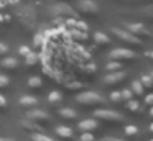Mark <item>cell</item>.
Returning <instances> with one entry per match:
<instances>
[{"mask_svg": "<svg viewBox=\"0 0 153 141\" xmlns=\"http://www.w3.org/2000/svg\"><path fill=\"white\" fill-rule=\"evenodd\" d=\"M50 13L56 18H77V12L73 8L71 5H66V3H54L51 5Z\"/></svg>", "mask_w": 153, "mask_h": 141, "instance_id": "obj_1", "label": "cell"}, {"mask_svg": "<svg viewBox=\"0 0 153 141\" xmlns=\"http://www.w3.org/2000/svg\"><path fill=\"white\" fill-rule=\"evenodd\" d=\"M77 103L81 105H99V103H105V98L100 97L97 92H91V90H84L81 94L76 95Z\"/></svg>", "mask_w": 153, "mask_h": 141, "instance_id": "obj_2", "label": "cell"}, {"mask_svg": "<svg viewBox=\"0 0 153 141\" xmlns=\"http://www.w3.org/2000/svg\"><path fill=\"white\" fill-rule=\"evenodd\" d=\"M18 16H20V23L25 28H33L36 21V10L30 5L22 7V10H18Z\"/></svg>", "mask_w": 153, "mask_h": 141, "instance_id": "obj_3", "label": "cell"}, {"mask_svg": "<svg viewBox=\"0 0 153 141\" xmlns=\"http://www.w3.org/2000/svg\"><path fill=\"white\" fill-rule=\"evenodd\" d=\"M74 10L77 12V15H97L99 13V7L92 0H77Z\"/></svg>", "mask_w": 153, "mask_h": 141, "instance_id": "obj_4", "label": "cell"}, {"mask_svg": "<svg viewBox=\"0 0 153 141\" xmlns=\"http://www.w3.org/2000/svg\"><path fill=\"white\" fill-rule=\"evenodd\" d=\"M94 117L96 118H100V120H107V121H122L123 117L122 113L115 110H109V108H102V110H96L94 111Z\"/></svg>", "mask_w": 153, "mask_h": 141, "instance_id": "obj_5", "label": "cell"}, {"mask_svg": "<svg viewBox=\"0 0 153 141\" xmlns=\"http://www.w3.org/2000/svg\"><path fill=\"white\" fill-rule=\"evenodd\" d=\"M125 28H127V31H130L132 35H135L137 38H140V39L150 38V36H152V33H150L142 23H125Z\"/></svg>", "mask_w": 153, "mask_h": 141, "instance_id": "obj_6", "label": "cell"}, {"mask_svg": "<svg viewBox=\"0 0 153 141\" xmlns=\"http://www.w3.org/2000/svg\"><path fill=\"white\" fill-rule=\"evenodd\" d=\"M109 58L114 59V61H125V59H127V61H130V59H135L137 54L132 51V49H122V48H119V49L110 51Z\"/></svg>", "mask_w": 153, "mask_h": 141, "instance_id": "obj_7", "label": "cell"}, {"mask_svg": "<svg viewBox=\"0 0 153 141\" xmlns=\"http://www.w3.org/2000/svg\"><path fill=\"white\" fill-rule=\"evenodd\" d=\"M112 31H114V35H117L120 39H123V41H127V43H130V44H142V39L140 38H137L135 35H132L130 31H127V30H122V28H112Z\"/></svg>", "mask_w": 153, "mask_h": 141, "instance_id": "obj_8", "label": "cell"}, {"mask_svg": "<svg viewBox=\"0 0 153 141\" xmlns=\"http://www.w3.org/2000/svg\"><path fill=\"white\" fill-rule=\"evenodd\" d=\"M66 36L71 43H84L87 38H89V33L87 31H81V30L76 28H68L66 30Z\"/></svg>", "mask_w": 153, "mask_h": 141, "instance_id": "obj_9", "label": "cell"}, {"mask_svg": "<svg viewBox=\"0 0 153 141\" xmlns=\"http://www.w3.org/2000/svg\"><path fill=\"white\" fill-rule=\"evenodd\" d=\"M127 77V72L125 71H112L110 74H107L105 77H104V84L105 85H112V84H119V82H122L123 79Z\"/></svg>", "mask_w": 153, "mask_h": 141, "instance_id": "obj_10", "label": "cell"}, {"mask_svg": "<svg viewBox=\"0 0 153 141\" xmlns=\"http://www.w3.org/2000/svg\"><path fill=\"white\" fill-rule=\"evenodd\" d=\"M28 118H31V120L35 121H45V120H50V113L45 110H40V108H35V110H30L27 113Z\"/></svg>", "mask_w": 153, "mask_h": 141, "instance_id": "obj_11", "label": "cell"}, {"mask_svg": "<svg viewBox=\"0 0 153 141\" xmlns=\"http://www.w3.org/2000/svg\"><path fill=\"white\" fill-rule=\"evenodd\" d=\"M97 126H99V123H97V120H94V118H87V120H82L79 123V128L82 131H92V130H96Z\"/></svg>", "mask_w": 153, "mask_h": 141, "instance_id": "obj_12", "label": "cell"}, {"mask_svg": "<svg viewBox=\"0 0 153 141\" xmlns=\"http://www.w3.org/2000/svg\"><path fill=\"white\" fill-rule=\"evenodd\" d=\"M56 134L63 140H71L74 138V131L69 126H56Z\"/></svg>", "mask_w": 153, "mask_h": 141, "instance_id": "obj_13", "label": "cell"}, {"mask_svg": "<svg viewBox=\"0 0 153 141\" xmlns=\"http://www.w3.org/2000/svg\"><path fill=\"white\" fill-rule=\"evenodd\" d=\"M22 126H23L25 130H28V131H43V128H41L35 120H31V118L22 121Z\"/></svg>", "mask_w": 153, "mask_h": 141, "instance_id": "obj_14", "label": "cell"}, {"mask_svg": "<svg viewBox=\"0 0 153 141\" xmlns=\"http://www.w3.org/2000/svg\"><path fill=\"white\" fill-rule=\"evenodd\" d=\"M33 44H35V49H36V51H41V49L45 48V44H46V36H45V33H38V35H35Z\"/></svg>", "mask_w": 153, "mask_h": 141, "instance_id": "obj_15", "label": "cell"}, {"mask_svg": "<svg viewBox=\"0 0 153 141\" xmlns=\"http://www.w3.org/2000/svg\"><path fill=\"white\" fill-rule=\"evenodd\" d=\"M38 103V98L33 97V95H22L20 97V105L23 107H35Z\"/></svg>", "mask_w": 153, "mask_h": 141, "instance_id": "obj_16", "label": "cell"}, {"mask_svg": "<svg viewBox=\"0 0 153 141\" xmlns=\"http://www.w3.org/2000/svg\"><path fill=\"white\" fill-rule=\"evenodd\" d=\"M94 41H96L97 44H100V46H105V44H109V43H110V38L105 35V33L97 31L96 35H94Z\"/></svg>", "mask_w": 153, "mask_h": 141, "instance_id": "obj_17", "label": "cell"}, {"mask_svg": "<svg viewBox=\"0 0 153 141\" xmlns=\"http://www.w3.org/2000/svg\"><path fill=\"white\" fill-rule=\"evenodd\" d=\"M25 59H27V64L28 66H35L40 62V52L38 51H30L27 56H25Z\"/></svg>", "mask_w": 153, "mask_h": 141, "instance_id": "obj_18", "label": "cell"}, {"mask_svg": "<svg viewBox=\"0 0 153 141\" xmlns=\"http://www.w3.org/2000/svg\"><path fill=\"white\" fill-rule=\"evenodd\" d=\"M31 141H54V140L50 138L48 134H45L43 131H33L31 133Z\"/></svg>", "mask_w": 153, "mask_h": 141, "instance_id": "obj_19", "label": "cell"}, {"mask_svg": "<svg viewBox=\"0 0 153 141\" xmlns=\"http://www.w3.org/2000/svg\"><path fill=\"white\" fill-rule=\"evenodd\" d=\"M58 113H59L61 117H64V118H76L77 117V111L73 110V108H69V107L59 108V110H58Z\"/></svg>", "mask_w": 153, "mask_h": 141, "instance_id": "obj_20", "label": "cell"}, {"mask_svg": "<svg viewBox=\"0 0 153 141\" xmlns=\"http://www.w3.org/2000/svg\"><path fill=\"white\" fill-rule=\"evenodd\" d=\"M2 66L5 69H15L18 66V61H17V58H4L2 59Z\"/></svg>", "mask_w": 153, "mask_h": 141, "instance_id": "obj_21", "label": "cell"}, {"mask_svg": "<svg viewBox=\"0 0 153 141\" xmlns=\"http://www.w3.org/2000/svg\"><path fill=\"white\" fill-rule=\"evenodd\" d=\"M63 100V95H61V92L58 90H53L48 94V102H51V103H58V102Z\"/></svg>", "mask_w": 153, "mask_h": 141, "instance_id": "obj_22", "label": "cell"}, {"mask_svg": "<svg viewBox=\"0 0 153 141\" xmlns=\"http://www.w3.org/2000/svg\"><path fill=\"white\" fill-rule=\"evenodd\" d=\"M143 89H145V87L142 85V82H140V80H133L132 82V89H130V90H132L135 95H142L143 94Z\"/></svg>", "mask_w": 153, "mask_h": 141, "instance_id": "obj_23", "label": "cell"}, {"mask_svg": "<svg viewBox=\"0 0 153 141\" xmlns=\"http://www.w3.org/2000/svg\"><path fill=\"white\" fill-rule=\"evenodd\" d=\"M28 85H30L31 89H40L41 85H43V82H41L40 77H36V75H31V77L28 79Z\"/></svg>", "mask_w": 153, "mask_h": 141, "instance_id": "obj_24", "label": "cell"}, {"mask_svg": "<svg viewBox=\"0 0 153 141\" xmlns=\"http://www.w3.org/2000/svg\"><path fill=\"white\" fill-rule=\"evenodd\" d=\"M127 108H128L130 111H140V110H142V107H140V102L133 100V98L127 100Z\"/></svg>", "mask_w": 153, "mask_h": 141, "instance_id": "obj_25", "label": "cell"}, {"mask_svg": "<svg viewBox=\"0 0 153 141\" xmlns=\"http://www.w3.org/2000/svg\"><path fill=\"white\" fill-rule=\"evenodd\" d=\"M105 69H107V71H110V72H112V71H119V69H122V64H120V61H114V59H112V61L105 66Z\"/></svg>", "mask_w": 153, "mask_h": 141, "instance_id": "obj_26", "label": "cell"}, {"mask_svg": "<svg viewBox=\"0 0 153 141\" xmlns=\"http://www.w3.org/2000/svg\"><path fill=\"white\" fill-rule=\"evenodd\" d=\"M140 82H142V85H143V87H153V77H152V75H143V77L142 79H140Z\"/></svg>", "mask_w": 153, "mask_h": 141, "instance_id": "obj_27", "label": "cell"}, {"mask_svg": "<svg viewBox=\"0 0 153 141\" xmlns=\"http://www.w3.org/2000/svg\"><path fill=\"white\" fill-rule=\"evenodd\" d=\"M73 28L81 30V31H89V26H87V23L81 21V20H76V21H74V26H73Z\"/></svg>", "mask_w": 153, "mask_h": 141, "instance_id": "obj_28", "label": "cell"}, {"mask_svg": "<svg viewBox=\"0 0 153 141\" xmlns=\"http://www.w3.org/2000/svg\"><path fill=\"white\" fill-rule=\"evenodd\" d=\"M137 133H138V128H137V126H133V125L125 126V134H128V136H135Z\"/></svg>", "mask_w": 153, "mask_h": 141, "instance_id": "obj_29", "label": "cell"}, {"mask_svg": "<svg viewBox=\"0 0 153 141\" xmlns=\"http://www.w3.org/2000/svg\"><path fill=\"white\" fill-rule=\"evenodd\" d=\"M8 85H10V79H8L7 75L0 74V89H4V87H8Z\"/></svg>", "mask_w": 153, "mask_h": 141, "instance_id": "obj_30", "label": "cell"}, {"mask_svg": "<svg viewBox=\"0 0 153 141\" xmlns=\"http://www.w3.org/2000/svg\"><path fill=\"white\" fill-rule=\"evenodd\" d=\"M66 87L69 90H77V89H82V84L81 82H66Z\"/></svg>", "mask_w": 153, "mask_h": 141, "instance_id": "obj_31", "label": "cell"}, {"mask_svg": "<svg viewBox=\"0 0 153 141\" xmlns=\"http://www.w3.org/2000/svg\"><path fill=\"white\" fill-rule=\"evenodd\" d=\"M82 69H84L86 72H89V74H94V71H96V66H94L92 62L87 61V64H84V66H82Z\"/></svg>", "mask_w": 153, "mask_h": 141, "instance_id": "obj_32", "label": "cell"}, {"mask_svg": "<svg viewBox=\"0 0 153 141\" xmlns=\"http://www.w3.org/2000/svg\"><path fill=\"white\" fill-rule=\"evenodd\" d=\"M120 95H122V98H125V100H130V98L133 97V92L130 90V89H125V90L120 92Z\"/></svg>", "mask_w": 153, "mask_h": 141, "instance_id": "obj_33", "label": "cell"}, {"mask_svg": "<svg viewBox=\"0 0 153 141\" xmlns=\"http://www.w3.org/2000/svg\"><path fill=\"white\" fill-rule=\"evenodd\" d=\"M81 141H94V136L91 134V131H84L81 134Z\"/></svg>", "mask_w": 153, "mask_h": 141, "instance_id": "obj_34", "label": "cell"}, {"mask_svg": "<svg viewBox=\"0 0 153 141\" xmlns=\"http://www.w3.org/2000/svg\"><path fill=\"white\" fill-rule=\"evenodd\" d=\"M109 97H110V100H112V102H120V100H122V95H120V92H112Z\"/></svg>", "mask_w": 153, "mask_h": 141, "instance_id": "obj_35", "label": "cell"}, {"mask_svg": "<svg viewBox=\"0 0 153 141\" xmlns=\"http://www.w3.org/2000/svg\"><path fill=\"white\" fill-rule=\"evenodd\" d=\"M30 51H31V49L28 48V46H20V48H18V54H20V56H23V58H25V56H27Z\"/></svg>", "mask_w": 153, "mask_h": 141, "instance_id": "obj_36", "label": "cell"}, {"mask_svg": "<svg viewBox=\"0 0 153 141\" xmlns=\"http://www.w3.org/2000/svg\"><path fill=\"white\" fill-rule=\"evenodd\" d=\"M8 52V44H5V43L0 41V56H4Z\"/></svg>", "mask_w": 153, "mask_h": 141, "instance_id": "obj_37", "label": "cell"}, {"mask_svg": "<svg viewBox=\"0 0 153 141\" xmlns=\"http://www.w3.org/2000/svg\"><path fill=\"white\" fill-rule=\"evenodd\" d=\"M145 102H146V105H152L153 103V94H148L145 97Z\"/></svg>", "mask_w": 153, "mask_h": 141, "instance_id": "obj_38", "label": "cell"}, {"mask_svg": "<svg viewBox=\"0 0 153 141\" xmlns=\"http://www.w3.org/2000/svg\"><path fill=\"white\" fill-rule=\"evenodd\" d=\"M0 107H2V108H4V107H7V98H5L2 94H0Z\"/></svg>", "mask_w": 153, "mask_h": 141, "instance_id": "obj_39", "label": "cell"}, {"mask_svg": "<svg viewBox=\"0 0 153 141\" xmlns=\"http://www.w3.org/2000/svg\"><path fill=\"white\" fill-rule=\"evenodd\" d=\"M18 2H20V0H5V3H7V5H17Z\"/></svg>", "mask_w": 153, "mask_h": 141, "instance_id": "obj_40", "label": "cell"}, {"mask_svg": "<svg viewBox=\"0 0 153 141\" xmlns=\"http://www.w3.org/2000/svg\"><path fill=\"white\" fill-rule=\"evenodd\" d=\"M100 141H120V140H115V138H104V140Z\"/></svg>", "mask_w": 153, "mask_h": 141, "instance_id": "obj_41", "label": "cell"}, {"mask_svg": "<svg viewBox=\"0 0 153 141\" xmlns=\"http://www.w3.org/2000/svg\"><path fill=\"white\" fill-rule=\"evenodd\" d=\"M4 7H7V3H5V0H0V8H4Z\"/></svg>", "mask_w": 153, "mask_h": 141, "instance_id": "obj_42", "label": "cell"}, {"mask_svg": "<svg viewBox=\"0 0 153 141\" xmlns=\"http://www.w3.org/2000/svg\"><path fill=\"white\" fill-rule=\"evenodd\" d=\"M2 21H5V20H4V15H0V23H2Z\"/></svg>", "mask_w": 153, "mask_h": 141, "instance_id": "obj_43", "label": "cell"}, {"mask_svg": "<svg viewBox=\"0 0 153 141\" xmlns=\"http://www.w3.org/2000/svg\"><path fill=\"white\" fill-rule=\"evenodd\" d=\"M8 141H13V140H8Z\"/></svg>", "mask_w": 153, "mask_h": 141, "instance_id": "obj_44", "label": "cell"}]
</instances>
